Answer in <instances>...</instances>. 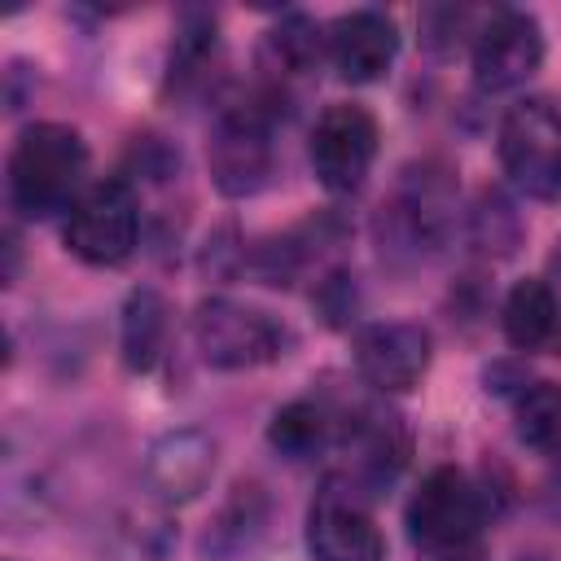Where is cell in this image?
I'll return each mask as SVG.
<instances>
[{
  "instance_id": "cell-12",
  "label": "cell",
  "mask_w": 561,
  "mask_h": 561,
  "mask_svg": "<svg viewBox=\"0 0 561 561\" xmlns=\"http://www.w3.org/2000/svg\"><path fill=\"white\" fill-rule=\"evenodd\" d=\"M210 473H215V443L202 430L162 434L149 447V460H145L149 491L162 504H188V500H197L206 491Z\"/></svg>"
},
{
  "instance_id": "cell-18",
  "label": "cell",
  "mask_w": 561,
  "mask_h": 561,
  "mask_svg": "<svg viewBox=\"0 0 561 561\" xmlns=\"http://www.w3.org/2000/svg\"><path fill=\"white\" fill-rule=\"evenodd\" d=\"M517 434L539 451L561 447V386L535 381L517 394Z\"/></svg>"
},
{
  "instance_id": "cell-16",
  "label": "cell",
  "mask_w": 561,
  "mask_h": 561,
  "mask_svg": "<svg viewBox=\"0 0 561 561\" xmlns=\"http://www.w3.org/2000/svg\"><path fill=\"white\" fill-rule=\"evenodd\" d=\"M167 333V302L153 289H136L123 307V359L127 368H149Z\"/></svg>"
},
{
  "instance_id": "cell-4",
  "label": "cell",
  "mask_w": 561,
  "mask_h": 561,
  "mask_svg": "<svg viewBox=\"0 0 561 561\" xmlns=\"http://www.w3.org/2000/svg\"><path fill=\"white\" fill-rule=\"evenodd\" d=\"M193 342L210 368H259L276 355H285L289 333L259 307L232 302V298H210L193 316Z\"/></svg>"
},
{
  "instance_id": "cell-3",
  "label": "cell",
  "mask_w": 561,
  "mask_h": 561,
  "mask_svg": "<svg viewBox=\"0 0 561 561\" xmlns=\"http://www.w3.org/2000/svg\"><path fill=\"white\" fill-rule=\"evenodd\" d=\"M500 162L517 193L535 202L561 197V114L543 96L517 101L500 123Z\"/></svg>"
},
{
  "instance_id": "cell-13",
  "label": "cell",
  "mask_w": 561,
  "mask_h": 561,
  "mask_svg": "<svg viewBox=\"0 0 561 561\" xmlns=\"http://www.w3.org/2000/svg\"><path fill=\"white\" fill-rule=\"evenodd\" d=\"M399 53V31L386 13L377 9H355V13H342L333 26H329V57L337 66L342 79L351 83H373L390 70Z\"/></svg>"
},
{
  "instance_id": "cell-7",
  "label": "cell",
  "mask_w": 561,
  "mask_h": 561,
  "mask_svg": "<svg viewBox=\"0 0 561 561\" xmlns=\"http://www.w3.org/2000/svg\"><path fill=\"white\" fill-rule=\"evenodd\" d=\"M210 180L228 197H250L272 175V127L263 105H228L219 110L206 145Z\"/></svg>"
},
{
  "instance_id": "cell-5",
  "label": "cell",
  "mask_w": 561,
  "mask_h": 561,
  "mask_svg": "<svg viewBox=\"0 0 561 561\" xmlns=\"http://www.w3.org/2000/svg\"><path fill=\"white\" fill-rule=\"evenodd\" d=\"M136 232H140V210L127 180L88 184V193L70 206V219H66L70 254L92 267H118L136 250Z\"/></svg>"
},
{
  "instance_id": "cell-15",
  "label": "cell",
  "mask_w": 561,
  "mask_h": 561,
  "mask_svg": "<svg viewBox=\"0 0 561 561\" xmlns=\"http://www.w3.org/2000/svg\"><path fill=\"white\" fill-rule=\"evenodd\" d=\"M561 324V311H557V294L548 280L539 276H526L508 289L504 298V337L517 346V351H535L543 346Z\"/></svg>"
},
{
  "instance_id": "cell-1",
  "label": "cell",
  "mask_w": 561,
  "mask_h": 561,
  "mask_svg": "<svg viewBox=\"0 0 561 561\" xmlns=\"http://www.w3.org/2000/svg\"><path fill=\"white\" fill-rule=\"evenodd\" d=\"M88 145L66 123H31L9 153V202L26 219L70 210L88 188Z\"/></svg>"
},
{
  "instance_id": "cell-10",
  "label": "cell",
  "mask_w": 561,
  "mask_h": 561,
  "mask_svg": "<svg viewBox=\"0 0 561 561\" xmlns=\"http://www.w3.org/2000/svg\"><path fill=\"white\" fill-rule=\"evenodd\" d=\"M307 548L316 561H386L381 530L355 495L324 486L307 513Z\"/></svg>"
},
{
  "instance_id": "cell-6",
  "label": "cell",
  "mask_w": 561,
  "mask_h": 561,
  "mask_svg": "<svg viewBox=\"0 0 561 561\" xmlns=\"http://www.w3.org/2000/svg\"><path fill=\"white\" fill-rule=\"evenodd\" d=\"M478 526H482V495L451 465L425 473V482L408 500V535L425 552L469 548L473 535H478Z\"/></svg>"
},
{
  "instance_id": "cell-17",
  "label": "cell",
  "mask_w": 561,
  "mask_h": 561,
  "mask_svg": "<svg viewBox=\"0 0 561 561\" xmlns=\"http://www.w3.org/2000/svg\"><path fill=\"white\" fill-rule=\"evenodd\" d=\"M329 421H333V416H329L320 403L294 399V403H285V408L272 416L267 438H272V447H276L280 456L307 460V456H316V451L329 443Z\"/></svg>"
},
{
  "instance_id": "cell-8",
  "label": "cell",
  "mask_w": 561,
  "mask_h": 561,
  "mask_svg": "<svg viewBox=\"0 0 561 561\" xmlns=\"http://www.w3.org/2000/svg\"><path fill=\"white\" fill-rule=\"evenodd\" d=\"M377 158V118L364 105H329L311 131V171L329 193H355Z\"/></svg>"
},
{
  "instance_id": "cell-11",
  "label": "cell",
  "mask_w": 561,
  "mask_h": 561,
  "mask_svg": "<svg viewBox=\"0 0 561 561\" xmlns=\"http://www.w3.org/2000/svg\"><path fill=\"white\" fill-rule=\"evenodd\" d=\"M355 364L377 390H412L430 368V333L421 324H368L355 337Z\"/></svg>"
},
{
  "instance_id": "cell-14",
  "label": "cell",
  "mask_w": 561,
  "mask_h": 561,
  "mask_svg": "<svg viewBox=\"0 0 561 561\" xmlns=\"http://www.w3.org/2000/svg\"><path fill=\"white\" fill-rule=\"evenodd\" d=\"M346 438H351V456H355V478L364 486H386L408 456V438H403L399 421L386 412H359L351 421Z\"/></svg>"
},
{
  "instance_id": "cell-9",
  "label": "cell",
  "mask_w": 561,
  "mask_h": 561,
  "mask_svg": "<svg viewBox=\"0 0 561 561\" xmlns=\"http://www.w3.org/2000/svg\"><path fill=\"white\" fill-rule=\"evenodd\" d=\"M543 61L539 22L522 9H495L473 35V79L482 92L522 88Z\"/></svg>"
},
{
  "instance_id": "cell-2",
  "label": "cell",
  "mask_w": 561,
  "mask_h": 561,
  "mask_svg": "<svg viewBox=\"0 0 561 561\" xmlns=\"http://www.w3.org/2000/svg\"><path fill=\"white\" fill-rule=\"evenodd\" d=\"M456 228V180L443 162H416L403 171L394 197L386 202L381 232L394 250L408 254H434L447 245Z\"/></svg>"
},
{
  "instance_id": "cell-19",
  "label": "cell",
  "mask_w": 561,
  "mask_h": 561,
  "mask_svg": "<svg viewBox=\"0 0 561 561\" xmlns=\"http://www.w3.org/2000/svg\"><path fill=\"white\" fill-rule=\"evenodd\" d=\"M267 48H272L276 66H285V75H302V70H311V66L320 61V35H316V26H311L302 13H289V18L272 31Z\"/></svg>"
}]
</instances>
